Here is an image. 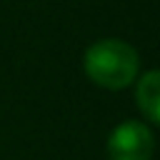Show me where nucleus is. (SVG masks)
I'll return each mask as SVG.
<instances>
[{"mask_svg":"<svg viewBox=\"0 0 160 160\" xmlns=\"http://www.w3.org/2000/svg\"><path fill=\"white\" fill-rule=\"evenodd\" d=\"M82 68L95 85L108 88V90H120V88H128L138 78L140 58L132 45L108 38V40L92 42L85 50Z\"/></svg>","mask_w":160,"mask_h":160,"instance_id":"1","label":"nucleus"},{"mask_svg":"<svg viewBox=\"0 0 160 160\" xmlns=\"http://www.w3.org/2000/svg\"><path fill=\"white\" fill-rule=\"evenodd\" d=\"M152 150V128L140 120L120 122L108 138V160H150Z\"/></svg>","mask_w":160,"mask_h":160,"instance_id":"2","label":"nucleus"},{"mask_svg":"<svg viewBox=\"0 0 160 160\" xmlns=\"http://www.w3.org/2000/svg\"><path fill=\"white\" fill-rule=\"evenodd\" d=\"M135 100L142 110V115L155 125L160 122V72L158 70H148L135 90Z\"/></svg>","mask_w":160,"mask_h":160,"instance_id":"3","label":"nucleus"}]
</instances>
